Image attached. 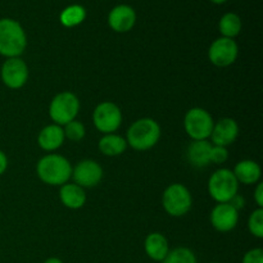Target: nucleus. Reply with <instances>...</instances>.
<instances>
[{
  "instance_id": "obj_21",
  "label": "nucleus",
  "mask_w": 263,
  "mask_h": 263,
  "mask_svg": "<svg viewBox=\"0 0 263 263\" xmlns=\"http://www.w3.org/2000/svg\"><path fill=\"white\" fill-rule=\"evenodd\" d=\"M243 23H241L240 17L235 13H226L221 17L220 23H218V30H220L222 37L234 39L240 33Z\"/></svg>"
},
{
  "instance_id": "obj_6",
  "label": "nucleus",
  "mask_w": 263,
  "mask_h": 263,
  "mask_svg": "<svg viewBox=\"0 0 263 263\" xmlns=\"http://www.w3.org/2000/svg\"><path fill=\"white\" fill-rule=\"evenodd\" d=\"M164 211L172 217H181L190 211L193 204L192 194L182 184H172L164 190L162 197Z\"/></svg>"
},
{
  "instance_id": "obj_22",
  "label": "nucleus",
  "mask_w": 263,
  "mask_h": 263,
  "mask_svg": "<svg viewBox=\"0 0 263 263\" xmlns=\"http://www.w3.org/2000/svg\"><path fill=\"white\" fill-rule=\"evenodd\" d=\"M85 18H86V10L82 5L79 4H73L64 8L62 10L61 15H59L61 23L66 27H74V26L81 25Z\"/></svg>"
},
{
  "instance_id": "obj_31",
  "label": "nucleus",
  "mask_w": 263,
  "mask_h": 263,
  "mask_svg": "<svg viewBox=\"0 0 263 263\" xmlns=\"http://www.w3.org/2000/svg\"><path fill=\"white\" fill-rule=\"evenodd\" d=\"M44 263H63V262H62L59 258H57V257H51V258H48Z\"/></svg>"
},
{
  "instance_id": "obj_28",
  "label": "nucleus",
  "mask_w": 263,
  "mask_h": 263,
  "mask_svg": "<svg viewBox=\"0 0 263 263\" xmlns=\"http://www.w3.org/2000/svg\"><path fill=\"white\" fill-rule=\"evenodd\" d=\"M254 199H256V203H257V205H258V208H262L263 207V184L262 182H259V184L257 185L256 190H254Z\"/></svg>"
},
{
  "instance_id": "obj_15",
  "label": "nucleus",
  "mask_w": 263,
  "mask_h": 263,
  "mask_svg": "<svg viewBox=\"0 0 263 263\" xmlns=\"http://www.w3.org/2000/svg\"><path fill=\"white\" fill-rule=\"evenodd\" d=\"M211 149L212 143L208 140H194L187 146V161L197 168H204L211 163Z\"/></svg>"
},
{
  "instance_id": "obj_10",
  "label": "nucleus",
  "mask_w": 263,
  "mask_h": 263,
  "mask_svg": "<svg viewBox=\"0 0 263 263\" xmlns=\"http://www.w3.org/2000/svg\"><path fill=\"white\" fill-rule=\"evenodd\" d=\"M2 81L9 89H21L27 82L28 67L25 61L17 58H7L2 66Z\"/></svg>"
},
{
  "instance_id": "obj_29",
  "label": "nucleus",
  "mask_w": 263,
  "mask_h": 263,
  "mask_svg": "<svg viewBox=\"0 0 263 263\" xmlns=\"http://www.w3.org/2000/svg\"><path fill=\"white\" fill-rule=\"evenodd\" d=\"M229 203H230V204L233 205V207L235 208L236 211H239V210H240V208L244 207V204H246V200H244V198L241 197V195L236 194L235 197H234L233 199H231Z\"/></svg>"
},
{
  "instance_id": "obj_23",
  "label": "nucleus",
  "mask_w": 263,
  "mask_h": 263,
  "mask_svg": "<svg viewBox=\"0 0 263 263\" xmlns=\"http://www.w3.org/2000/svg\"><path fill=\"white\" fill-rule=\"evenodd\" d=\"M162 263H198L197 257L193 253L192 249L185 248V247H179L168 252L166 258Z\"/></svg>"
},
{
  "instance_id": "obj_13",
  "label": "nucleus",
  "mask_w": 263,
  "mask_h": 263,
  "mask_svg": "<svg viewBox=\"0 0 263 263\" xmlns=\"http://www.w3.org/2000/svg\"><path fill=\"white\" fill-rule=\"evenodd\" d=\"M136 13L130 5L120 4L113 8L108 15V25L116 32H128L135 26Z\"/></svg>"
},
{
  "instance_id": "obj_16",
  "label": "nucleus",
  "mask_w": 263,
  "mask_h": 263,
  "mask_svg": "<svg viewBox=\"0 0 263 263\" xmlns=\"http://www.w3.org/2000/svg\"><path fill=\"white\" fill-rule=\"evenodd\" d=\"M146 256L157 262H162L170 252V244L166 236L159 233H152L146 236L144 243Z\"/></svg>"
},
{
  "instance_id": "obj_30",
  "label": "nucleus",
  "mask_w": 263,
  "mask_h": 263,
  "mask_svg": "<svg viewBox=\"0 0 263 263\" xmlns=\"http://www.w3.org/2000/svg\"><path fill=\"white\" fill-rule=\"evenodd\" d=\"M8 167V158L5 156V153L3 151H0V175H3L5 172Z\"/></svg>"
},
{
  "instance_id": "obj_32",
  "label": "nucleus",
  "mask_w": 263,
  "mask_h": 263,
  "mask_svg": "<svg viewBox=\"0 0 263 263\" xmlns=\"http://www.w3.org/2000/svg\"><path fill=\"white\" fill-rule=\"evenodd\" d=\"M212 3H215V4H223V3H226L228 0H211Z\"/></svg>"
},
{
  "instance_id": "obj_5",
  "label": "nucleus",
  "mask_w": 263,
  "mask_h": 263,
  "mask_svg": "<svg viewBox=\"0 0 263 263\" xmlns=\"http://www.w3.org/2000/svg\"><path fill=\"white\" fill-rule=\"evenodd\" d=\"M80 110L79 98L69 91L59 92L49 105V116L55 125H67L76 118Z\"/></svg>"
},
{
  "instance_id": "obj_18",
  "label": "nucleus",
  "mask_w": 263,
  "mask_h": 263,
  "mask_svg": "<svg viewBox=\"0 0 263 263\" xmlns=\"http://www.w3.org/2000/svg\"><path fill=\"white\" fill-rule=\"evenodd\" d=\"M62 203L69 210H79L86 203V193L84 187L76 184H64L59 190Z\"/></svg>"
},
{
  "instance_id": "obj_25",
  "label": "nucleus",
  "mask_w": 263,
  "mask_h": 263,
  "mask_svg": "<svg viewBox=\"0 0 263 263\" xmlns=\"http://www.w3.org/2000/svg\"><path fill=\"white\" fill-rule=\"evenodd\" d=\"M248 228L252 235H254L258 239L263 238V210L262 208H258V210L253 211L252 215L249 216Z\"/></svg>"
},
{
  "instance_id": "obj_3",
  "label": "nucleus",
  "mask_w": 263,
  "mask_h": 263,
  "mask_svg": "<svg viewBox=\"0 0 263 263\" xmlns=\"http://www.w3.org/2000/svg\"><path fill=\"white\" fill-rule=\"evenodd\" d=\"M161 138V127L152 118H140L127 130V145L135 151H148L153 148Z\"/></svg>"
},
{
  "instance_id": "obj_1",
  "label": "nucleus",
  "mask_w": 263,
  "mask_h": 263,
  "mask_svg": "<svg viewBox=\"0 0 263 263\" xmlns=\"http://www.w3.org/2000/svg\"><path fill=\"white\" fill-rule=\"evenodd\" d=\"M27 46L26 32L20 22L12 18L0 20V55L17 58Z\"/></svg>"
},
{
  "instance_id": "obj_33",
  "label": "nucleus",
  "mask_w": 263,
  "mask_h": 263,
  "mask_svg": "<svg viewBox=\"0 0 263 263\" xmlns=\"http://www.w3.org/2000/svg\"><path fill=\"white\" fill-rule=\"evenodd\" d=\"M212 263H217V262H212Z\"/></svg>"
},
{
  "instance_id": "obj_8",
  "label": "nucleus",
  "mask_w": 263,
  "mask_h": 263,
  "mask_svg": "<svg viewBox=\"0 0 263 263\" xmlns=\"http://www.w3.org/2000/svg\"><path fill=\"white\" fill-rule=\"evenodd\" d=\"M94 125L104 135L112 134L120 128L122 122V113L117 104L112 102H103L94 109L92 113Z\"/></svg>"
},
{
  "instance_id": "obj_4",
  "label": "nucleus",
  "mask_w": 263,
  "mask_h": 263,
  "mask_svg": "<svg viewBox=\"0 0 263 263\" xmlns=\"http://www.w3.org/2000/svg\"><path fill=\"white\" fill-rule=\"evenodd\" d=\"M239 182L229 168H220L208 181V193L217 203H229L238 194Z\"/></svg>"
},
{
  "instance_id": "obj_7",
  "label": "nucleus",
  "mask_w": 263,
  "mask_h": 263,
  "mask_svg": "<svg viewBox=\"0 0 263 263\" xmlns=\"http://www.w3.org/2000/svg\"><path fill=\"white\" fill-rule=\"evenodd\" d=\"M213 118L203 108H192L184 118V127L193 140H207L213 130Z\"/></svg>"
},
{
  "instance_id": "obj_11",
  "label": "nucleus",
  "mask_w": 263,
  "mask_h": 263,
  "mask_svg": "<svg viewBox=\"0 0 263 263\" xmlns=\"http://www.w3.org/2000/svg\"><path fill=\"white\" fill-rule=\"evenodd\" d=\"M74 184L81 187H94L102 181L103 168L92 159H85L72 168Z\"/></svg>"
},
{
  "instance_id": "obj_26",
  "label": "nucleus",
  "mask_w": 263,
  "mask_h": 263,
  "mask_svg": "<svg viewBox=\"0 0 263 263\" xmlns=\"http://www.w3.org/2000/svg\"><path fill=\"white\" fill-rule=\"evenodd\" d=\"M229 158V152L225 146L220 145H213L211 149V163L215 164H221L225 163Z\"/></svg>"
},
{
  "instance_id": "obj_14",
  "label": "nucleus",
  "mask_w": 263,
  "mask_h": 263,
  "mask_svg": "<svg viewBox=\"0 0 263 263\" xmlns=\"http://www.w3.org/2000/svg\"><path fill=\"white\" fill-rule=\"evenodd\" d=\"M238 135L239 126L236 121L233 118H222L213 125V130L210 138H212L213 145H220L226 148L236 140Z\"/></svg>"
},
{
  "instance_id": "obj_12",
  "label": "nucleus",
  "mask_w": 263,
  "mask_h": 263,
  "mask_svg": "<svg viewBox=\"0 0 263 263\" xmlns=\"http://www.w3.org/2000/svg\"><path fill=\"white\" fill-rule=\"evenodd\" d=\"M239 221V211L230 203H218L211 212V222L220 233H229L236 228Z\"/></svg>"
},
{
  "instance_id": "obj_17",
  "label": "nucleus",
  "mask_w": 263,
  "mask_h": 263,
  "mask_svg": "<svg viewBox=\"0 0 263 263\" xmlns=\"http://www.w3.org/2000/svg\"><path fill=\"white\" fill-rule=\"evenodd\" d=\"M63 128L59 125H49L40 131L37 136V143L41 149L46 152H53L61 148L64 143Z\"/></svg>"
},
{
  "instance_id": "obj_24",
  "label": "nucleus",
  "mask_w": 263,
  "mask_h": 263,
  "mask_svg": "<svg viewBox=\"0 0 263 263\" xmlns=\"http://www.w3.org/2000/svg\"><path fill=\"white\" fill-rule=\"evenodd\" d=\"M63 133L64 138H67L68 140L73 141V143H77V141H81L85 136V126L82 125L80 121H71L67 125H64Z\"/></svg>"
},
{
  "instance_id": "obj_19",
  "label": "nucleus",
  "mask_w": 263,
  "mask_h": 263,
  "mask_svg": "<svg viewBox=\"0 0 263 263\" xmlns=\"http://www.w3.org/2000/svg\"><path fill=\"white\" fill-rule=\"evenodd\" d=\"M233 174L238 180V182H241L244 185H252L258 182L261 179V167L257 162L251 161V159H244V161L236 163Z\"/></svg>"
},
{
  "instance_id": "obj_27",
  "label": "nucleus",
  "mask_w": 263,
  "mask_h": 263,
  "mask_svg": "<svg viewBox=\"0 0 263 263\" xmlns=\"http://www.w3.org/2000/svg\"><path fill=\"white\" fill-rule=\"evenodd\" d=\"M243 263H263V251L261 248H254L247 252Z\"/></svg>"
},
{
  "instance_id": "obj_2",
  "label": "nucleus",
  "mask_w": 263,
  "mask_h": 263,
  "mask_svg": "<svg viewBox=\"0 0 263 263\" xmlns=\"http://www.w3.org/2000/svg\"><path fill=\"white\" fill-rule=\"evenodd\" d=\"M37 176L45 184L62 186L72 176V166L67 158L59 154H48L37 163Z\"/></svg>"
},
{
  "instance_id": "obj_9",
  "label": "nucleus",
  "mask_w": 263,
  "mask_h": 263,
  "mask_svg": "<svg viewBox=\"0 0 263 263\" xmlns=\"http://www.w3.org/2000/svg\"><path fill=\"white\" fill-rule=\"evenodd\" d=\"M239 48L234 39L220 37L212 43L208 50L211 63L217 67L231 66L238 58Z\"/></svg>"
},
{
  "instance_id": "obj_20",
  "label": "nucleus",
  "mask_w": 263,
  "mask_h": 263,
  "mask_svg": "<svg viewBox=\"0 0 263 263\" xmlns=\"http://www.w3.org/2000/svg\"><path fill=\"white\" fill-rule=\"evenodd\" d=\"M127 148V141L122 136L116 134H107L99 140V151L104 156L116 157L121 156Z\"/></svg>"
}]
</instances>
